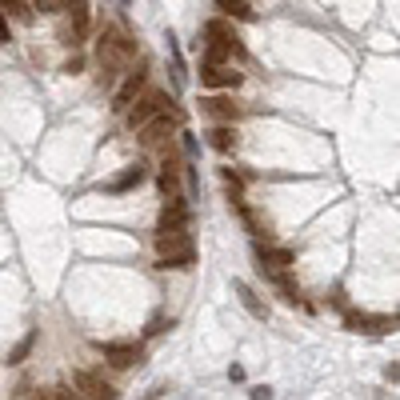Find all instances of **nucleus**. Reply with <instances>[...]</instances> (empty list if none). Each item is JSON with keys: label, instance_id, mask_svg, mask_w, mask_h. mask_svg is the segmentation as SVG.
<instances>
[{"label": "nucleus", "instance_id": "412c9836", "mask_svg": "<svg viewBox=\"0 0 400 400\" xmlns=\"http://www.w3.org/2000/svg\"><path fill=\"white\" fill-rule=\"evenodd\" d=\"M13 40V32H8V16H4V8H0V44H8Z\"/></svg>", "mask_w": 400, "mask_h": 400}, {"label": "nucleus", "instance_id": "4468645a", "mask_svg": "<svg viewBox=\"0 0 400 400\" xmlns=\"http://www.w3.org/2000/svg\"><path fill=\"white\" fill-rule=\"evenodd\" d=\"M256 256H261V273H264V268H292V252H288V249L256 244Z\"/></svg>", "mask_w": 400, "mask_h": 400}, {"label": "nucleus", "instance_id": "f8f14e48", "mask_svg": "<svg viewBox=\"0 0 400 400\" xmlns=\"http://www.w3.org/2000/svg\"><path fill=\"white\" fill-rule=\"evenodd\" d=\"M349 328H352V332H392V328H396V316H364V313H352L349 316Z\"/></svg>", "mask_w": 400, "mask_h": 400}, {"label": "nucleus", "instance_id": "dca6fc26", "mask_svg": "<svg viewBox=\"0 0 400 400\" xmlns=\"http://www.w3.org/2000/svg\"><path fill=\"white\" fill-rule=\"evenodd\" d=\"M213 4H216L225 16H232V20H252V16H256L249 0H213Z\"/></svg>", "mask_w": 400, "mask_h": 400}, {"label": "nucleus", "instance_id": "6ab92c4d", "mask_svg": "<svg viewBox=\"0 0 400 400\" xmlns=\"http://www.w3.org/2000/svg\"><path fill=\"white\" fill-rule=\"evenodd\" d=\"M140 180H144V168H128L125 176H116L113 185H108V192H128V188L140 185Z\"/></svg>", "mask_w": 400, "mask_h": 400}, {"label": "nucleus", "instance_id": "7ed1b4c3", "mask_svg": "<svg viewBox=\"0 0 400 400\" xmlns=\"http://www.w3.org/2000/svg\"><path fill=\"white\" fill-rule=\"evenodd\" d=\"M173 132H176V113H168V108H164V113H156L152 120H144V125L137 128V137H140V144H144V149H161Z\"/></svg>", "mask_w": 400, "mask_h": 400}, {"label": "nucleus", "instance_id": "20e7f679", "mask_svg": "<svg viewBox=\"0 0 400 400\" xmlns=\"http://www.w3.org/2000/svg\"><path fill=\"white\" fill-rule=\"evenodd\" d=\"M244 76L232 68V61H220V64H213V61H200V85L204 88H237Z\"/></svg>", "mask_w": 400, "mask_h": 400}, {"label": "nucleus", "instance_id": "f3484780", "mask_svg": "<svg viewBox=\"0 0 400 400\" xmlns=\"http://www.w3.org/2000/svg\"><path fill=\"white\" fill-rule=\"evenodd\" d=\"M0 8H4V16H13L20 25H32V4L28 0H0Z\"/></svg>", "mask_w": 400, "mask_h": 400}, {"label": "nucleus", "instance_id": "423d86ee", "mask_svg": "<svg viewBox=\"0 0 400 400\" xmlns=\"http://www.w3.org/2000/svg\"><path fill=\"white\" fill-rule=\"evenodd\" d=\"M200 113L208 120H220V125H237L240 120V104L232 96H204L200 100Z\"/></svg>", "mask_w": 400, "mask_h": 400}, {"label": "nucleus", "instance_id": "aec40b11", "mask_svg": "<svg viewBox=\"0 0 400 400\" xmlns=\"http://www.w3.org/2000/svg\"><path fill=\"white\" fill-rule=\"evenodd\" d=\"M237 296H240V304H244L252 316H261V320H264V304L252 296V288H249V285H237Z\"/></svg>", "mask_w": 400, "mask_h": 400}, {"label": "nucleus", "instance_id": "1a4fd4ad", "mask_svg": "<svg viewBox=\"0 0 400 400\" xmlns=\"http://www.w3.org/2000/svg\"><path fill=\"white\" fill-rule=\"evenodd\" d=\"M180 249H192L188 225H161L156 228V252H180Z\"/></svg>", "mask_w": 400, "mask_h": 400}, {"label": "nucleus", "instance_id": "f257e3e1", "mask_svg": "<svg viewBox=\"0 0 400 400\" xmlns=\"http://www.w3.org/2000/svg\"><path fill=\"white\" fill-rule=\"evenodd\" d=\"M137 56V40L128 37L125 28H104L96 40V68H100V85L116 88V76L125 73Z\"/></svg>", "mask_w": 400, "mask_h": 400}, {"label": "nucleus", "instance_id": "9d476101", "mask_svg": "<svg viewBox=\"0 0 400 400\" xmlns=\"http://www.w3.org/2000/svg\"><path fill=\"white\" fill-rule=\"evenodd\" d=\"M204 37H213L216 44H225L232 56H244V44H240V37L232 32V25H225V20H208V25H204Z\"/></svg>", "mask_w": 400, "mask_h": 400}, {"label": "nucleus", "instance_id": "0eeeda50", "mask_svg": "<svg viewBox=\"0 0 400 400\" xmlns=\"http://www.w3.org/2000/svg\"><path fill=\"white\" fill-rule=\"evenodd\" d=\"M73 385H76V392H80V396H92V400H113L116 396V388L108 385L104 376L88 373V368H80V373L73 376Z\"/></svg>", "mask_w": 400, "mask_h": 400}, {"label": "nucleus", "instance_id": "39448f33", "mask_svg": "<svg viewBox=\"0 0 400 400\" xmlns=\"http://www.w3.org/2000/svg\"><path fill=\"white\" fill-rule=\"evenodd\" d=\"M144 80H149V68H144V61H140L137 68H128V73H125V85L113 92V113L125 116V108L132 104V100H137V92L144 88Z\"/></svg>", "mask_w": 400, "mask_h": 400}, {"label": "nucleus", "instance_id": "6e6552de", "mask_svg": "<svg viewBox=\"0 0 400 400\" xmlns=\"http://www.w3.org/2000/svg\"><path fill=\"white\" fill-rule=\"evenodd\" d=\"M61 8L68 13V20H73V25H68V44L76 49V44L88 37V0H61Z\"/></svg>", "mask_w": 400, "mask_h": 400}, {"label": "nucleus", "instance_id": "a211bd4d", "mask_svg": "<svg viewBox=\"0 0 400 400\" xmlns=\"http://www.w3.org/2000/svg\"><path fill=\"white\" fill-rule=\"evenodd\" d=\"M176 188H180V164L164 161V168H161V192H164V196H173Z\"/></svg>", "mask_w": 400, "mask_h": 400}, {"label": "nucleus", "instance_id": "9b49d317", "mask_svg": "<svg viewBox=\"0 0 400 400\" xmlns=\"http://www.w3.org/2000/svg\"><path fill=\"white\" fill-rule=\"evenodd\" d=\"M100 356L108 364H116V368H132V364H140V349L137 344H96Z\"/></svg>", "mask_w": 400, "mask_h": 400}, {"label": "nucleus", "instance_id": "2eb2a0df", "mask_svg": "<svg viewBox=\"0 0 400 400\" xmlns=\"http://www.w3.org/2000/svg\"><path fill=\"white\" fill-rule=\"evenodd\" d=\"M208 144H213L216 152H232L237 149V128L232 125H216L213 132H208Z\"/></svg>", "mask_w": 400, "mask_h": 400}, {"label": "nucleus", "instance_id": "f03ea898", "mask_svg": "<svg viewBox=\"0 0 400 400\" xmlns=\"http://www.w3.org/2000/svg\"><path fill=\"white\" fill-rule=\"evenodd\" d=\"M173 100H168V92H161V88H149V92H137V100L125 108V116H128V128L137 132L144 120H152L156 113H164Z\"/></svg>", "mask_w": 400, "mask_h": 400}, {"label": "nucleus", "instance_id": "ddd939ff", "mask_svg": "<svg viewBox=\"0 0 400 400\" xmlns=\"http://www.w3.org/2000/svg\"><path fill=\"white\" fill-rule=\"evenodd\" d=\"M192 261H196V252H192V249H180V252H161L156 268H161V273H185V268H192Z\"/></svg>", "mask_w": 400, "mask_h": 400}]
</instances>
